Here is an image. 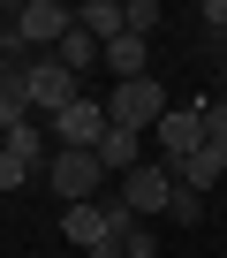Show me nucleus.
<instances>
[{
    "instance_id": "f257e3e1",
    "label": "nucleus",
    "mask_w": 227,
    "mask_h": 258,
    "mask_svg": "<svg viewBox=\"0 0 227 258\" xmlns=\"http://www.w3.org/2000/svg\"><path fill=\"white\" fill-rule=\"evenodd\" d=\"M167 114H174V106H167V84H152V76L113 84V91H106V121H113V129H137V137H152Z\"/></svg>"
},
{
    "instance_id": "f03ea898",
    "label": "nucleus",
    "mask_w": 227,
    "mask_h": 258,
    "mask_svg": "<svg viewBox=\"0 0 227 258\" xmlns=\"http://www.w3.org/2000/svg\"><path fill=\"white\" fill-rule=\"evenodd\" d=\"M23 99H31V114H46V121H53L61 106H76V99H83V76H68L53 53H38V61H31V76H23Z\"/></svg>"
},
{
    "instance_id": "7ed1b4c3",
    "label": "nucleus",
    "mask_w": 227,
    "mask_h": 258,
    "mask_svg": "<svg viewBox=\"0 0 227 258\" xmlns=\"http://www.w3.org/2000/svg\"><path fill=\"white\" fill-rule=\"evenodd\" d=\"M46 182H53V198H61V205H98L106 167H98V152H53Z\"/></svg>"
},
{
    "instance_id": "20e7f679",
    "label": "nucleus",
    "mask_w": 227,
    "mask_h": 258,
    "mask_svg": "<svg viewBox=\"0 0 227 258\" xmlns=\"http://www.w3.org/2000/svg\"><path fill=\"white\" fill-rule=\"evenodd\" d=\"M46 129H53V145H61V152H98V137H106L113 121H106V99H91V91H83V99H76V106H61Z\"/></svg>"
},
{
    "instance_id": "39448f33",
    "label": "nucleus",
    "mask_w": 227,
    "mask_h": 258,
    "mask_svg": "<svg viewBox=\"0 0 227 258\" xmlns=\"http://www.w3.org/2000/svg\"><path fill=\"white\" fill-rule=\"evenodd\" d=\"M122 205H129L137 220H167V205H174V167L144 160L137 175H122Z\"/></svg>"
},
{
    "instance_id": "423d86ee",
    "label": "nucleus",
    "mask_w": 227,
    "mask_h": 258,
    "mask_svg": "<svg viewBox=\"0 0 227 258\" xmlns=\"http://www.w3.org/2000/svg\"><path fill=\"white\" fill-rule=\"evenodd\" d=\"M8 31H16L23 46H61V38L76 31V8H61V0H23V8L8 16Z\"/></svg>"
},
{
    "instance_id": "0eeeda50",
    "label": "nucleus",
    "mask_w": 227,
    "mask_h": 258,
    "mask_svg": "<svg viewBox=\"0 0 227 258\" xmlns=\"http://www.w3.org/2000/svg\"><path fill=\"white\" fill-rule=\"evenodd\" d=\"M197 145H204V114H197V106H174V114L152 129V152H159V167H182Z\"/></svg>"
},
{
    "instance_id": "6e6552de",
    "label": "nucleus",
    "mask_w": 227,
    "mask_h": 258,
    "mask_svg": "<svg viewBox=\"0 0 227 258\" xmlns=\"http://www.w3.org/2000/svg\"><path fill=\"white\" fill-rule=\"evenodd\" d=\"M174 182L197 190V198H212V182H227V145H197V152L174 167Z\"/></svg>"
},
{
    "instance_id": "1a4fd4ad",
    "label": "nucleus",
    "mask_w": 227,
    "mask_h": 258,
    "mask_svg": "<svg viewBox=\"0 0 227 258\" xmlns=\"http://www.w3.org/2000/svg\"><path fill=\"white\" fill-rule=\"evenodd\" d=\"M144 145L152 137H137V129H106V137H98V167L106 175H137L144 167Z\"/></svg>"
},
{
    "instance_id": "9d476101",
    "label": "nucleus",
    "mask_w": 227,
    "mask_h": 258,
    "mask_svg": "<svg viewBox=\"0 0 227 258\" xmlns=\"http://www.w3.org/2000/svg\"><path fill=\"white\" fill-rule=\"evenodd\" d=\"M98 61H106L113 76H122V84H137V76H152V46H144L137 31H122V38H113V46H106Z\"/></svg>"
},
{
    "instance_id": "9b49d317",
    "label": "nucleus",
    "mask_w": 227,
    "mask_h": 258,
    "mask_svg": "<svg viewBox=\"0 0 227 258\" xmlns=\"http://www.w3.org/2000/svg\"><path fill=\"white\" fill-rule=\"evenodd\" d=\"M76 23H83L98 46H113V38L129 31V8H122V0H83V8H76Z\"/></svg>"
},
{
    "instance_id": "f8f14e48",
    "label": "nucleus",
    "mask_w": 227,
    "mask_h": 258,
    "mask_svg": "<svg viewBox=\"0 0 227 258\" xmlns=\"http://www.w3.org/2000/svg\"><path fill=\"white\" fill-rule=\"evenodd\" d=\"M98 53H106V46H98V38H91V31H83V23H76V31H68V38H61V46H53V61H61V69H68V76H83V69H91V61H98Z\"/></svg>"
},
{
    "instance_id": "ddd939ff",
    "label": "nucleus",
    "mask_w": 227,
    "mask_h": 258,
    "mask_svg": "<svg viewBox=\"0 0 227 258\" xmlns=\"http://www.w3.org/2000/svg\"><path fill=\"white\" fill-rule=\"evenodd\" d=\"M61 235L91 250V243H98V235H113V228H106V213H98V205H68V213H61Z\"/></svg>"
},
{
    "instance_id": "4468645a",
    "label": "nucleus",
    "mask_w": 227,
    "mask_h": 258,
    "mask_svg": "<svg viewBox=\"0 0 227 258\" xmlns=\"http://www.w3.org/2000/svg\"><path fill=\"white\" fill-rule=\"evenodd\" d=\"M31 121V99H23V84H0V137L8 129H23Z\"/></svg>"
},
{
    "instance_id": "2eb2a0df",
    "label": "nucleus",
    "mask_w": 227,
    "mask_h": 258,
    "mask_svg": "<svg viewBox=\"0 0 227 258\" xmlns=\"http://www.w3.org/2000/svg\"><path fill=\"white\" fill-rule=\"evenodd\" d=\"M197 23H204V46L227 61V0H204V16H197Z\"/></svg>"
},
{
    "instance_id": "dca6fc26",
    "label": "nucleus",
    "mask_w": 227,
    "mask_h": 258,
    "mask_svg": "<svg viewBox=\"0 0 227 258\" xmlns=\"http://www.w3.org/2000/svg\"><path fill=\"white\" fill-rule=\"evenodd\" d=\"M31 175H38V167H31L23 152H8V145H0V190H23Z\"/></svg>"
},
{
    "instance_id": "f3484780",
    "label": "nucleus",
    "mask_w": 227,
    "mask_h": 258,
    "mask_svg": "<svg viewBox=\"0 0 227 258\" xmlns=\"http://www.w3.org/2000/svg\"><path fill=\"white\" fill-rule=\"evenodd\" d=\"M167 220H182V228H197V220H204V198L174 182V205H167Z\"/></svg>"
},
{
    "instance_id": "a211bd4d",
    "label": "nucleus",
    "mask_w": 227,
    "mask_h": 258,
    "mask_svg": "<svg viewBox=\"0 0 227 258\" xmlns=\"http://www.w3.org/2000/svg\"><path fill=\"white\" fill-rule=\"evenodd\" d=\"M197 114H204V145H227V99H204Z\"/></svg>"
},
{
    "instance_id": "6ab92c4d",
    "label": "nucleus",
    "mask_w": 227,
    "mask_h": 258,
    "mask_svg": "<svg viewBox=\"0 0 227 258\" xmlns=\"http://www.w3.org/2000/svg\"><path fill=\"white\" fill-rule=\"evenodd\" d=\"M152 23H159V0H129V31L152 38Z\"/></svg>"
},
{
    "instance_id": "aec40b11",
    "label": "nucleus",
    "mask_w": 227,
    "mask_h": 258,
    "mask_svg": "<svg viewBox=\"0 0 227 258\" xmlns=\"http://www.w3.org/2000/svg\"><path fill=\"white\" fill-rule=\"evenodd\" d=\"M91 258H129V228H113V235H98V243H91Z\"/></svg>"
},
{
    "instance_id": "412c9836",
    "label": "nucleus",
    "mask_w": 227,
    "mask_h": 258,
    "mask_svg": "<svg viewBox=\"0 0 227 258\" xmlns=\"http://www.w3.org/2000/svg\"><path fill=\"white\" fill-rule=\"evenodd\" d=\"M129 258H159V243H152V228H144V220L129 228Z\"/></svg>"
}]
</instances>
